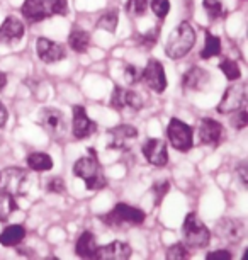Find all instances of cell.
Listing matches in <instances>:
<instances>
[{
	"instance_id": "7a4b0ae2",
	"label": "cell",
	"mask_w": 248,
	"mask_h": 260,
	"mask_svg": "<svg viewBox=\"0 0 248 260\" xmlns=\"http://www.w3.org/2000/svg\"><path fill=\"white\" fill-rule=\"evenodd\" d=\"M196 39V31H194L191 24L181 22L168 36L167 45H165V53H167L170 60H181L194 48Z\"/></svg>"
},
{
	"instance_id": "e0dca14e",
	"label": "cell",
	"mask_w": 248,
	"mask_h": 260,
	"mask_svg": "<svg viewBox=\"0 0 248 260\" xmlns=\"http://www.w3.org/2000/svg\"><path fill=\"white\" fill-rule=\"evenodd\" d=\"M36 51H38V56L41 58V61L45 63H56V61H61L63 58L66 56V51L63 45L56 41H51L48 38H38L36 41Z\"/></svg>"
},
{
	"instance_id": "5bb4252c",
	"label": "cell",
	"mask_w": 248,
	"mask_h": 260,
	"mask_svg": "<svg viewBox=\"0 0 248 260\" xmlns=\"http://www.w3.org/2000/svg\"><path fill=\"white\" fill-rule=\"evenodd\" d=\"M138 136V129L131 124H119L108 129V148L124 150Z\"/></svg>"
},
{
	"instance_id": "52a82bcc",
	"label": "cell",
	"mask_w": 248,
	"mask_h": 260,
	"mask_svg": "<svg viewBox=\"0 0 248 260\" xmlns=\"http://www.w3.org/2000/svg\"><path fill=\"white\" fill-rule=\"evenodd\" d=\"M167 136L170 145L179 151H189L192 148V127L177 117H172L167 126Z\"/></svg>"
},
{
	"instance_id": "e575fe53",
	"label": "cell",
	"mask_w": 248,
	"mask_h": 260,
	"mask_svg": "<svg viewBox=\"0 0 248 260\" xmlns=\"http://www.w3.org/2000/svg\"><path fill=\"white\" fill-rule=\"evenodd\" d=\"M150 7H152L153 14L158 19H165L167 14L170 12V0H152Z\"/></svg>"
},
{
	"instance_id": "ba28073f",
	"label": "cell",
	"mask_w": 248,
	"mask_h": 260,
	"mask_svg": "<svg viewBox=\"0 0 248 260\" xmlns=\"http://www.w3.org/2000/svg\"><path fill=\"white\" fill-rule=\"evenodd\" d=\"M109 106L116 111H133L138 112L143 107V101H141L139 94H136L134 90L124 89L121 85H116L113 94H111Z\"/></svg>"
},
{
	"instance_id": "2e32d148",
	"label": "cell",
	"mask_w": 248,
	"mask_h": 260,
	"mask_svg": "<svg viewBox=\"0 0 248 260\" xmlns=\"http://www.w3.org/2000/svg\"><path fill=\"white\" fill-rule=\"evenodd\" d=\"M215 235L220 240L226 243H238L241 242V238L245 237V224L241 221H238V219H221L220 223L216 224L215 228Z\"/></svg>"
},
{
	"instance_id": "d4e9b609",
	"label": "cell",
	"mask_w": 248,
	"mask_h": 260,
	"mask_svg": "<svg viewBox=\"0 0 248 260\" xmlns=\"http://www.w3.org/2000/svg\"><path fill=\"white\" fill-rule=\"evenodd\" d=\"M221 55V38L215 36L211 31H206V41H204V48L201 51L202 60H209L212 56Z\"/></svg>"
},
{
	"instance_id": "4dcf8cb0",
	"label": "cell",
	"mask_w": 248,
	"mask_h": 260,
	"mask_svg": "<svg viewBox=\"0 0 248 260\" xmlns=\"http://www.w3.org/2000/svg\"><path fill=\"white\" fill-rule=\"evenodd\" d=\"M202 4L206 12L211 16V19H221L226 14L225 4L221 0H202Z\"/></svg>"
},
{
	"instance_id": "74e56055",
	"label": "cell",
	"mask_w": 248,
	"mask_h": 260,
	"mask_svg": "<svg viewBox=\"0 0 248 260\" xmlns=\"http://www.w3.org/2000/svg\"><path fill=\"white\" fill-rule=\"evenodd\" d=\"M53 16H66L68 14V0H51Z\"/></svg>"
},
{
	"instance_id": "b9f144b4",
	"label": "cell",
	"mask_w": 248,
	"mask_h": 260,
	"mask_svg": "<svg viewBox=\"0 0 248 260\" xmlns=\"http://www.w3.org/2000/svg\"><path fill=\"white\" fill-rule=\"evenodd\" d=\"M7 85V75L6 73H0V90H4Z\"/></svg>"
},
{
	"instance_id": "9c48e42d",
	"label": "cell",
	"mask_w": 248,
	"mask_h": 260,
	"mask_svg": "<svg viewBox=\"0 0 248 260\" xmlns=\"http://www.w3.org/2000/svg\"><path fill=\"white\" fill-rule=\"evenodd\" d=\"M141 80L148 85L150 90L157 92V94H162L167 89L168 82H167V75H165V68L158 60H148L147 67H145L143 73H141Z\"/></svg>"
},
{
	"instance_id": "7402d4cb",
	"label": "cell",
	"mask_w": 248,
	"mask_h": 260,
	"mask_svg": "<svg viewBox=\"0 0 248 260\" xmlns=\"http://www.w3.org/2000/svg\"><path fill=\"white\" fill-rule=\"evenodd\" d=\"M26 238V228L22 224H11L0 233V245L4 247H16Z\"/></svg>"
},
{
	"instance_id": "ab89813d",
	"label": "cell",
	"mask_w": 248,
	"mask_h": 260,
	"mask_svg": "<svg viewBox=\"0 0 248 260\" xmlns=\"http://www.w3.org/2000/svg\"><path fill=\"white\" fill-rule=\"evenodd\" d=\"M7 119H9V112H7V107L0 102V127H4L7 124Z\"/></svg>"
},
{
	"instance_id": "484cf974",
	"label": "cell",
	"mask_w": 248,
	"mask_h": 260,
	"mask_svg": "<svg viewBox=\"0 0 248 260\" xmlns=\"http://www.w3.org/2000/svg\"><path fill=\"white\" fill-rule=\"evenodd\" d=\"M118 22H119L118 9H109V11H105L99 19H97L95 26L104 29V31H108V32H116V29H118Z\"/></svg>"
},
{
	"instance_id": "30bf717a",
	"label": "cell",
	"mask_w": 248,
	"mask_h": 260,
	"mask_svg": "<svg viewBox=\"0 0 248 260\" xmlns=\"http://www.w3.org/2000/svg\"><path fill=\"white\" fill-rule=\"evenodd\" d=\"M246 101V85L245 83H238V85L228 87L221 102L218 104L216 111L220 114H231L238 109H241Z\"/></svg>"
},
{
	"instance_id": "277c9868",
	"label": "cell",
	"mask_w": 248,
	"mask_h": 260,
	"mask_svg": "<svg viewBox=\"0 0 248 260\" xmlns=\"http://www.w3.org/2000/svg\"><path fill=\"white\" fill-rule=\"evenodd\" d=\"M182 232H184V245L187 248L201 250L206 248L209 242H211V232L199 219V216L196 213H189L186 216L182 224Z\"/></svg>"
},
{
	"instance_id": "4fadbf2b",
	"label": "cell",
	"mask_w": 248,
	"mask_h": 260,
	"mask_svg": "<svg viewBox=\"0 0 248 260\" xmlns=\"http://www.w3.org/2000/svg\"><path fill=\"white\" fill-rule=\"evenodd\" d=\"M21 12L27 22H41L53 16V4L51 0H24Z\"/></svg>"
},
{
	"instance_id": "d6a6232c",
	"label": "cell",
	"mask_w": 248,
	"mask_h": 260,
	"mask_svg": "<svg viewBox=\"0 0 248 260\" xmlns=\"http://www.w3.org/2000/svg\"><path fill=\"white\" fill-rule=\"evenodd\" d=\"M148 9V0H128L126 2V12L133 17L143 16Z\"/></svg>"
},
{
	"instance_id": "8992f818",
	"label": "cell",
	"mask_w": 248,
	"mask_h": 260,
	"mask_svg": "<svg viewBox=\"0 0 248 260\" xmlns=\"http://www.w3.org/2000/svg\"><path fill=\"white\" fill-rule=\"evenodd\" d=\"M40 124L55 141H60L66 135V119L63 112L55 107H43L40 111Z\"/></svg>"
},
{
	"instance_id": "5b68a950",
	"label": "cell",
	"mask_w": 248,
	"mask_h": 260,
	"mask_svg": "<svg viewBox=\"0 0 248 260\" xmlns=\"http://www.w3.org/2000/svg\"><path fill=\"white\" fill-rule=\"evenodd\" d=\"M29 187L27 172L17 167H7L0 170V190L14 196V198H22L26 196Z\"/></svg>"
},
{
	"instance_id": "9a60e30c",
	"label": "cell",
	"mask_w": 248,
	"mask_h": 260,
	"mask_svg": "<svg viewBox=\"0 0 248 260\" xmlns=\"http://www.w3.org/2000/svg\"><path fill=\"white\" fill-rule=\"evenodd\" d=\"M74 124H72V133L77 140H85L97 131V124L87 114L84 106H74Z\"/></svg>"
},
{
	"instance_id": "8fae6325",
	"label": "cell",
	"mask_w": 248,
	"mask_h": 260,
	"mask_svg": "<svg viewBox=\"0 0 248 260\" xmlns=\"http://www.w3.org/2000/svg\"><path fill=\"white\" fill-rule=\"evenodd\" d=\"M199 140L202 145L212 146V148L220 146L225 141V129H223L221 122L211 119V117L201 119L199 122Z\"/></svg>"
},
{
	"instance_id": "60d3db41",
	"label": "cell",
	"mask_w": 248,
	"mask_h": 260,
	"mask_svg": "<svg viewBox=\"0 0 248 260\" xmlns=\"http://www.w3.org/2000/svg\"><path fill=\"white\" fill-rule=\"evenodd\" d=\"M238 175H240L241 184L246 187V185H248V175H246V165H245V164H241V165H240V169H238Z\"/></svg>"
},
{
	"instance_id": "d6986e66",
	"label": "cell",
	"mask_w": 248,
	"mask_h": 260,
	"mask_svg": "<svg viewBox=\"0 0 248 260\" xmlns=\"http://www.w3.org/2000/svg\"><path fill=\"white\" fill-rule=\"evenodd\" d=\"M24 36V24L17 17L9 16L6 21L0 24V45H12L16 41H21Z\"/></svg>"
},
{
	"instance_id": "4316f807",
	"label": "cell",
	"mask_w": 248,
	"mask_h": 260,
	"mask_svg": "<svg viewBox=\"0 0 248 260\" xmlns=\"http://www.w3.org/2000/svg\"><path fill=\"white\" fill-rule=\"evenodd\" d=\"M17 201L14 196L0 190V221H7L14 211H17Z\"/></svg>"
},
{
	"instance_id": "d590c367",
	"label": "cell",
	"mask_w": 248,
	"mask_h": 260,
	"mask_svg": "<svg viewBox=\"0 0 248 260\" xmlns=\"http://www.w3.org/2000/svg\"><path fill=\"white\" fill-rule=\"evenodd\" d=\"M46 189H48V192H51V194H65V190H66L65 180L61 177H53L48 180Z\"/></svg>"
},
{
	"instance_id": "1f68e13d",
	"label": "cell",
	"mask_w": 248,
	"mask_h": 260,
	"mask_svg": "<svg viewBox=\"0 0 248 260\" xmlns=\"http://www.w3.org/2000/svg\"><path fill=\"white\" fill-rule=\"evenodd\" d=\"M165 257L168 260H181V258H189L191 253H189V248L184 243H173L167 248Z\"/></svg>"
},
{
	"instance_id": "3957f363",
	"label": "cell",
	"mask_w": 248,
	"mask_h": 260,
	"mask_svg": "<svg viewBox=\"0 0 248 260\" xmlns=\"http://www.w3.org/2000/svg\"><path fill=\"white\" fill-rule=\"evenodd\" d=\"M147 219V214L145 211H141L138 208H133V206L126 204V203H119L116 204L109 213H105L102 216V221L104 224H108L111 228H118V230H124V228H133V226H141Z\"/></svg>"
},
{
	"instance_id": "f35d334b",
	"label": "cell",
	"mask_w": 248,
	"mask_h": 260,
	"mask_svg": "<svg viewBox=\"0 0 248 260\" xmlns=\"http://www.w3.org/2000/svg\"><path fill=\"white\" fill-rule=\"evenodd\" d=\"M206 258L209 260H231L233 255L228 250H215V252H209L206 255Z\"/></svg>"
},
{
	"instance_id": "f546056e",
	"label": "cell",
	"mask_w": 248,
	"mask_h": 260,
	"mask_svg": "<svg viewBox=\"0 0 248 260\" xmlns=\"http://www.w3.org/2000/svg\"><path fill=\"white\" fill-rule=\"evenodd\" d=\"M158 36H160L158 27L150 29L148 32H143V34H139V36H136V41H138V45L141 48H145V50H152V48H155V45H157Z\"/></svg>"
},
{
	"instance_id": "83f0119b",
	"label": "cell",
	"mask_w": 248,
	"mask_h": 260,
	"mask_svg": "<svg viewBox=\"0 0 248 260\" xmlns=\"http://www.w3.org/2000/svg\"><path fill=\"white\" fill-rule=\"evenodd\" d=\"M220 70L225 73V77L230 82H236L241 78V68L235 60H231V58H223L220 61Z\"/></svg>"
},
{
	"instance_id": "f1b7e54d",
	"label": "cell",
	"mask_w": 248,
	"mask_h": 260,
	"mask_svg": "<svg viewBox=\"0 0 248 260\" xmlns=\"http://www.w3.org/2000/svg\"><path fill=\"white\" fill-rule=\"evenodd\" d=\"M170 190V180L167 179H162V180H157L152 187V192H153V203L155 206H160L162 201L165 199V196L168 194Z\"/></svg>"
},
{
	"instance_id": "cb8c5ba5",
	"label": "cell",
	"mask_w": 248,
	"mask_h": 260,
	"mask_svg": "<svg viewBox=\"0 0 248 260\" xmlns=\"http://www.w3.org/2000/svg\"><path fill=\"white\" fill-rule=\"evenodd\" d=\"M27 169L34 172H50L53 169V158L43 151H34L26 158Z\"/></svg>"
},
{
	"instance_id": "8d00e7d4",
	"label": "cell",
	"mask_w": 248,
	"mask_h": 260,
	"mask_svg": "<svg viewBox=\"0 0 248 260\" xmlns=\"http://www.w3.org/2000/svg\"><path fill=\"white\" fill-rule=\"evenodd\" d=\"M141 73H143V70L134 65H126L124 67V78L128 83H138L141 82Z\"/></svg>"
},
{
	"instance_id": "44dd1931",
	"label": "cell",
	"mask_w": 248,
	"mask_h": 260,
	"mask_svg": "<svg viewBox=\"0 0 248 260\" xmlns=\"http://www.w3.org/2000/svg\"><path fill=\"white\" fill-rule=\"evenodd\" d=\"M97 247H99V245H97L94 233L84 232L75 243V252L80 258H95Z\"/></svg>"
},
{
	"instance_id": "603a6c76",
	"label": "cell",
	"mask_w": 248,
	"mask_h": 260,
	"mask_svg": "<svg viewBox=\"0 0 248 260\" xmlns=\"http://www.w3.org/2000/svg\"><path fill=\"white\" fill-rule=\"evenodd\" d=\"M68 45L75 53H87L90 48V34L75 27L68 34Z\"/></svg>"
},
{
	"instance_id": "ffe728a7",
	"label": "cell",
	"mask_w": 248,
	"mask_h": 260,
	"mask_svg": "<svg viewBox=\"0 0 248 260\" xmlns=\"http://www.w3.org/2000/svg\"><path fill=\"white\" fill-rule=\"evenodd\" d=\"M209 82V73L199 67H192L184 73L182 87L186 90H204Z\"/></svg>"
},
{
	"instance_id": "7c38bea8",
	"label": "cell",
	"mask_w": 248,
	"mask_h": 260,
	"mask_svg": "<svg viewBox=\"0 0 248 260\" xmlns=\"http://www.w3.org/2000/svg\"><path fill=\"white\" fill-rule=\"evenodd\" d=\"M145 158L148 164H152L155 167H165L168 164V148H167V141L160 140V138H148L141 146Z\"/></svg>"
},
{
	"instance_id": "836d02e7",
	"label": "cell",
	"mask_w": 248,
	"mask_h": 260,
	"mask_svg": "<svg viewBox=\"0 0 248 260\" xmlns=\"http://www.w3.org/2000/svg\"><path fill=\"white\" fill-rule=\"evenodd\" d=\"M230 122H231V126L235 127V129H238V131L245 129V127L248 126V112L243 109V107H241V109L235 111V112H233Z\"/></svg>"
},
{
	"instance_id": "6da1fadb",
	"label": "cell",
	"mask_w": 248,
	"mask_h": 260,
	"mask_svg": "<svg viewBox=\"0 0 248 260\" xmlns=\"http://www.w3.org/2000/svg\"><path fill=\"white\" fill-rule=\"evenodd\" d=\"M90 156H82L75 161L74 174L85 182V187L89 190H100L108 185V179L104 175L100 161L97 160V153L94 148H90Z\"/></svg>"
},
{
	"instance_id": "ac0fdd59",
	"label": "cell",
	"mask_w": 248,
	"mask_h": 260,
	"mask_svg": "<svg viewBox=\"0 0 248 260\" xmlns=\"http://www.w3.org/2000/svg\"><path fill=\"white\" fill-rule=\"evenodd\" d=\"M131 253H133V250H131V247L128 243L116 240V242L104 245V247H97L95 258H100V260H126V258L131 257Z\"/></svg>"
}]
</instances>
